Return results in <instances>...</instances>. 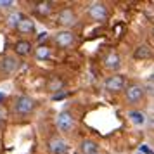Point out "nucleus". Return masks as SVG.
Listing matches in <instances>:
<instances>
[{
  "label": "nucleus",
  "mask_w": 154,
  "mask_h": 154,
  "mask_svg": "<svg viewBox=\"0 0 154 154\" xmlns=\"http://www.w3.org/2000/svg\"><path fill=\"white\" fill-rule=\"evenodd\" d=\"M146 99H147L146 85L137 82V80L128 82L125 92H123V100H125L126 106H130L132 109H139V106L144 104Z\"/></svg>",
  "instance_id": "1"
},
{
  "label": "nucleus",
  "mask_w": 154,
  "mask_h": 154,
  "mask_svg": "<svg viewBox=\"0 0 154 154\" xmlns=\"http://www.w3.org/2000/svg\"><path fill=\"white\" fill-rule=\"evenodd\" d=\"M36 106H38V102L31 95H17L12 102V112L17 118H26L35 112Z\"/></svg>",
  "instance_id": "2"
},
{
  "label": "nucleus",
  "mask_w": 154,
  "mask_h": 154,
  "mask_svg": "<svg viewBox=\"0 0 154 154\" xmlns=\"http://www.w3.org/2000/svg\"><path fill=\"white\" fill-rule=\"evenodd\" d=\"M128 82L130 80L126 78V75H123V73H114V75H109V76L104 78L102 88H104V92L111 94V95H118V94H123L125 92Z\"/></svg>",
  "instance_id": "3"
},
{
  "label": "nucleus",
  "mask_w": 154,
  "mask_h": 154,
  "mask_svg": "<svg viewBox=\"0 0 154 154\" xmlns=\"http://www.w3.org/2000/svg\"><path fill=\"white\" fill-rule=\"evenodd\" d=\"M78 21H80V16L73 5H64L56 14V23L61 26V29H73L78 24Z\"/></svg>",
  "instance_id": "4"
},
{
  "label": "nucleus",
  "mask_w": 154,
  "mask_h": 154,
  "mask_svg": "<svg viewBox=\"0 0 154 154\" xmlns=\"http://www.w3.org/2000/svg\"><path fill=\"white\" fill-rule=\"evenodd\" d=\"M87 17L94 23H106L109 19V16H111V11H109V5L106 4V2H90L88 5H87Z\"/></svg>",
  "instance_id": "5"
},
{
  "label": "nucleus",
  "mask_w": 154,
  "mask_h": 154,
  "mask_svg": "<svg viewBox=\"0 0 154 154\" xmlns=\"http://www.w3.org/2000/svg\"><path fill=\"white\" fill-rule=\"evenodd\" d=\"M56 126H57V130L61 133H64V135L66 133H71L76 128V118H75V114L69 109L59 111L56 116Z\"/></svg>",
  "instance_id": "6"
},
{
  "label": "nucleus",
  "mask_w": 154,
  "mask_h": 154,
  "mask_svg": "<svg viewBox=\"0 0 154 154\" xmlns=\"http://www.w3.org/2000/svg\"><path fill=\"white\" fill-rule=\"evenodd\" d=\"M102 66H104L106 71H109V75H114V73H119L121 68H123V59L119 56V52L116 49H109L102 56Z\"/></svg>",
  "instance_id": "7"
},
{
  "label": "nucleus",
  "mask_w": 154,
  "mask_h": 154,
  "mask_svg": "<svg viewBox=\"0 0 154 154\" xmlns=\"http://www.w3.org/2000/svg\"><path fill=\"white\" fill-rule=\"evenodd\" d=\"M52 40L56 43L57 49H63V50H68L71 47L76 45V33L73 29H59L54 33Z\"/></svg>",
  "instance_id": "8"
},
{
  "label": "nucleus",
  "mask_w": 154,
  "mask_h": 154,
  "mask_svg": "<svg viewBox=\"0 0 154 154\" xmlns=\"http://www.w3.org/2000/svg\"><path fill=\"white\" fill-rule=\"evenodd\" d=\"M19 59L12 54H5V56L0 59V75L4 76H11L14 75L16 71L19 69Z\"/></svg>",
  "instance_id": "9"
},
{
  "label": "nucleus",
  "mask_w": 154,
  "mask_h": 154,
  "mask_svg": "<svg viewBox=\"0 0 154 154\" xmlns=\"http://www.w3.org/2000/svg\"><path fill=\"white\" fill-rule=\"evenodd\" d=\"M47 151L50 154H68L69 152V146L64 137L61 135H54L47 140Z\"/></svg>",
  "instance_id": "10"
},
{
  "label": "nucleus",
  "mask_w": 154,
  "mask_h": 154,
  "mask_svg": "<svg viewBox=\"0 0 154 154\" xmlns=\"http://www.w3.org/2000/svg\"><path fill=\"white\" fill-rule=\"evenodd\" d=\"M64 87H66L64 78L59 76V75H52V76L47 80V83H45V90L49 92L50 95L57 97V94H61V92L64 90Z\"/></svg>",
  "instance_id": "11"
},
{
  "label": "nucleus",
  "mask_w": 154,
  "mask_h": 154,
  "mask_svg": "<svg viewBox=\"0 0 154 154\" xmlns=\"http://www.w3.org/2000/svg\"><path fill=\"white\" fill-rule=\"evenodd\" d=\"M54 11H56V4L50 0H40V2L33 4V12L38 17H49L54 14Z\"/></svg>",
  "instance_id": "12"
},
{
  "label": "nucleus",
  "mask_w": 154,
  "mask_h": 154,
  "mask_svg": "<svg viewBox=\"0 0 154 154\" xmlns=\"http://www.w3.org/2000/svg\"><path fill=\"white\" fill-rule=\"evenodd\" d=\"M14 54L17 57H28V56H31L33 54V43L29 42L28 38H19L17 42L14 43Z\"/></svg>",
  "instance_id": "13"
},
{
  "label": "nucleus",
  "mask_w": 154,
  "mask_h": 154,
  "mask_svg": "<svg viewBox=\"0 0 154 154\" xmlns=\"http://www.w3.org/2000/svg\"><path fill=\"white\" fill-rule=\"evenodd\" d=\"M80 152L82 154H104L100 151V146H99L97 140L94 139H83L80 142Z\"/></svg>",
  "instance_id": "14"
},
{
  "label": "nucleus",
  "mask_w": 154,
  "mask_h": 154,
  "mask_svg": "<svg viewBox=\"0 0 154 154\" xmlns=\"http://www.w3.org/2000/svg\"><path fill=\"white\" fill-rule=\"evenodd\" d=\"M16 31L19 33V35L23 36H28V35H35V31H36V26H35V21L31 19V17H23V21L19 23V26L16 28Z\"/></svg>",
  "instance_id": "15"
},
{
  "label": "nucleus",
  "mask_w": 154,
  "mask_h": 154,
  "mask_svg": "<svg viewBox=\"0 0 154 154\" xmlns=\"http://www.w3.org/2000/svg\"><path fill=\"white\" fill-rule=\"evenodd\" d=\"M126 118L130 119L135 126H144L147 123V114L144 111H140V107L139 109H128L126 111Z\"/></svg>",
  "instance_id": "16"
},
{
  "label": "nucleus",
  "mask_w": 154,
  "mask_h": 154,
  "mask_svg": "<svg viewBox=\"0 0 154 154\" xmlns=\"http://www.w3.org/2000/svg\"><path fill=\"white\" fill-rule=\"evenodd\" d=\"M33 56L36 61H49L52 57V49H50L47 43H40L35 50H33Z\"/></svg>",
  "instance_id": "17"
},
{
  "label": "nucleus",
  "mask_w": 154,
  "mask_h": 154,
  "mask_svg": "<svg viewBox=\"0 0 154 154\" xmlns=\"http://www.w3.org/2000/svg\"><path fill=\"white\" fill-rule=\"evenodd\" d=\"M154 57V52L152 49L149 47V45H146V43H142V45H139L137 49L133 50V59H137V61H142V59H152Z\"/></svg>",
  "instance_id": "18"
},
{
  "label": "nucleus",
  "mask_w": 154,
  "mask_h": 154,
  "mask_svg": "<svg viewBox=\"0 0 154 154\" xmlns=\"http://www.w3.org/2000/svg\"><path fill=\"white\" fill-rule=\"evenodd\" d=\"M23 17H24L23 12H19V11H11V12L7 14V17H5V24H7L9 28L16 29L17 26H19V23L23 21Z\"/></svg>",
  "instance_id": "19"
},
{
  "label": "nucleus",
  "mask_w": 154,
  "mask_h": 154,
  "mask_svg": "<svg viewBox=\"0 0 154 154\" xmlns=\"http://www.w3.org/2000/svg\"><path fill=\"white\" fill-rule=\"evenodd\" d=\"M16 5L14 0H0V9H12Z\"/></svg>",
  "instance_id": "20"
},
{
  "label": "nucleus",
  "mask_w": 154,
  "mask_h": 154,
  "mask_svg": "<svg viewBox=\"0 0 154 154\" xmlns=\"http://www.w3.org/2000/svg\"><path fill=\"white\" fill-rule=\"evenodd\" d=\"M47 36H49V33H47V31H42V33H40V35H38V40H40V42H42V40H45V38H47Z\"/></svg>",
  "instance_id": "21"
},
{
  "label": "nucleus",
  "mask_w": 154,
  "mask_h": 154,
  "mask_svg": "<svg viewBox=\"0 0 154 154\" xmlns=\"http://www.w3.org/2000/svg\"><path fill=\"white\" fill-rule=\"evenodd\" d=\"M4 118H5V111H4V107L0 106V121H2Z\"/></svg>",
  "instance_id": "22"
},
{
  "label": "nucleus",
  "mask_w": 154,
  "mask_h": 154,
  "mask_svg": "<svg viewBox=\"0 0 154 154\" xmlns=\"http://www.w3.org/2000/svg\"><path fill=\"white\" fill-rule=\"evenodd\" d=\"M147 80H149V82H151V83H154V71H152V73H151V76L147 78Z\"/></svg>",
  "instance_id": "23"
},
{
  "label": "nucleus",
  "mask_w": 154,
  "mask_h": 154,
  "mask_svg": "<svg viewBox=\"0 0 154 154\" xmlns=\"http://www.w3.org/2000/svg\"><path fill=\"white\" fill-rule=\"evenodd\" d=\"M151 36L154 38V26H152V29H151Z\"/></svg>",
  "instance_id": "24"
},
{
  "label": "nucleus",
  "mask_w": 154,
  "mask_h": 154,
  "mask_svg": "<svg viewBox=\"0 0 154 154\" xmlns=\"http://www.w3.org/2000/svg\"><path fill=\"white\" fill-rule=\"evenodd\" d=\"M133 154H144V152H142V151H135Z\"/></svg>",
  "instance_id": "25"
},
{
  "label": "nucleus",
  "mask_w": 154,
  "mask_h": 154,
  "mask_svg": "<svg viewBox=\"0 0 154 154\" xmlns=\"http://www.w3.org/2000/svg\"><path fill=\"white\" fill-rule=\"evenodd\" d=\"M118 154H121V152H118Z\"/></svg>",
  "instance_id": "26"
}]
</instances>
